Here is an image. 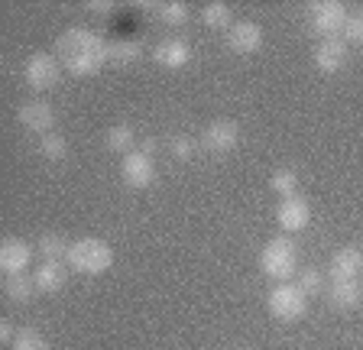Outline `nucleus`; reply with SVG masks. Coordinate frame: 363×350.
Returning a JSON list of instances; mask_svg holds the SVG:
<instances>
[{
    "label": "nucleus",
    "instance_id": "obj_1",
    "mask_svg": "<svg viewBox=\"0 0 363 350\" xmlns=\"http://www.w3.org/2000/svg\"><path fill=\"white\" fill-rule=\"evenodd\" d=\"M107 39H101L94 30H65L59 39H55V59L65 65L72 75L88 78L98 75L101 69L107 65Z\"/></svg>",
    "mask_w": 363,
    "mask_h": 350
},
{
    "label": "nucleus",
    "instance_id": "obj_2",
    "mask_svg": "<svg viewBox=\"0 0 363 350\" xmlns=\"http://www.w3.org/2000/svg\"><path fill=\"white\" fill-rule=\"evenodd\" d=\"M72 273H84V276H101L113 266V247L101 237H82L68 247L65 256Z\"/></svg>",
    "mask_w": 363,
    "mask_h": 350
},
{
    "label": "nucleus",
    "instance_id": "obj_3",
    "mask_svg": "<svg viewBox=\"0 0 363 350\" xmlns=\"http://www.w3.org/2000/svg\"><path fill=\"white\" fill-rule=\"evenodd\" d=\"M259 269L276 282H292L295 269H298V250L289 237H272L259 253Z\"/></svg>",
    "mask_w": 363,
    "mask_h": 350
},
{
    "label": "nucleus",
    "instance_id": "obj_4",
    "mask_svg": "<svg viewBox=\"0 0 363 350\" xmlns=\"http://www.w3.org/2000/svg\"><path fill=\"white\" fill-rule=\"evenodd\" d=\"M266 305H269V315L279 321H298L305 318V312H308V295H305L295 282H279L276 289L269 292V298H266Z\"/></svg>",
    "mask_w": 363,
    "mask_h": 350
},
{
    "label": "nucleus",
    "instance_id": "obj_5",
    "mask_svg": "<svg viewBox=\"0 0 363 350\" xmlns=\"http://www.w3.org/2000/svg\"><path fill=\"white\" fill-rule=\"evenodd\" d=\"M308 23L318 36L334 39L344 33V23H347V7L340 0H318V4H308Z\"/></svg>",
    "mask_w": 363,
    "mask_h": 350
},
{
    "label": "nucleus",
    "instance_id": "obj_6",
    "mask_svg": "<svg viewBox=\"0 0 363 350\" xmlns=\"http://www.w3.org/2000/svg\"><path fill=\"white\" fill-rule=\"evenodd\" d=\"M23 78H26V84H30L33 91H49V88H55L62 78V62L49 52H36V55H30V62H26Z\"/></svg>",
    "mask_w": 363,
    "mask_h": 350
},
{
    "label": "nucleus",
    "instance_id": "obj_7",
    "mask_svg": "<svg viewBox=\"0 0 363 350\" xmlns=\"http://www.w3.org/2000/svg\"><path fill=\"white\" fill-rule=\"evenodd\" d=\"M121 179L127 188H150L152 179H156V166H152V156H146V152L133 149L123 156L121 162Z\"/></svg>",
    "mask_w": 363,
    "mask_h": 350
},
{
    "label": "nucleus",
    "instance_id": "obj_8",
    "mask_svg": "<svg viewBox=\"0 0 363 350\" xmlns=\"http://www.w3.org/2000/svg\"><path fill=\"white\" fill-rule=\"evenodd\" d=\"M33 250H36V247H30L26 240H20V237H4V244H0V269L7 276L26 273L33 263Z\"/></svg>",
    "mask_w": 363,
    "mask_h": 350
},
{
    "label": "nucleus",
    "instance_id": "obj_9",
    "mask_svg": "<svg viewBox=\"0 0 363 350\" xmlns=\"http://www.w3.org/2000/svg\"><path fill=\"white\" fill-rule=\"evenodd\" d=\"M16 120L30 130V133H43L45 137L55 127V111L49 101H23L20 111H16Z\"/></svg>",
    "mask_w": 363,
    "mask_h": 350
},
{
    "label": "nucleus",
    "instance_id": "obj_10",
    "mask_svg": "<svg viewBox=\"0 0 363 350\" xmlns=\"http://www.w3.org/2000/svg\"><path fill=\"white\" fill-rule=\"evenodd\" d=\"M276 221H279V227L286 230V234H298V230H305L311 221V205L305 198H298V195L282 198L279 208H276Z\"/></svg>",
    "mask_w": 363,
    "mask_h": 350
},
{
    "label": "nucleus",
    "instance_id": "obj_11",
    "mask_svg": "<svg viewBox=\"0 0 363 350\" xmlns=\"http://www.w3.org/2000/svg\"><path fill=\"white\" fill-rule=\"evenodd\" d=\"M240 143V127L234 120H214L204 127L201 133V146L211 152H230Z\"/></svg>",
    "mask_w": 363,
    "mask_h": 350
},
{
    "label": "nucleus",
    "instance_id": "obj_12",
    "mask_svg": "<svg viewBox=\"0 0 363 350\" xmlns=\"http://www.w3.org/2000/svg\"><path fill=\"white\" fill-rule=\"evenodd\" d=\"M259 46H263V30H259V23H253V20H240V23H234L227 30V49H230V52L253 55Z\"/></svg>",
    "mask_w": 363,
    "mask_h": 350
},
{
    "label": "nucleus",
    "instance_id": "obj_13",
    "mask_svg": "<svg viewBox=\"0 0 363 350\" xmlns=\"http://www.w3.org/2000/svg\"><path fill=\"white\" fill-rule=\"evenodd\" d=\"M344 65H347V43H344V36L321 39L315 49V69L325 72V75H334Z\"/></svg>",
    "mask_w": 363,
    "mask_h": 350
},
{
    "label": "nucleus",
    "instance_id": "obj_14",
    "mask_svg": "<svg viewBox=\"0 0 363 350\" xmlns=\"http://www.w3.org/2000/svg\"><path fill=\"white\" fill-rule=\"evenodd\" d=\"M33 282H36V292H59L68 282V263L65 259H43L33 273Z\"/></svg>",
    "mask_w": 363,
    "mask_h": 350
},
{
    "label": "nucleus",
    "instance_id": "obj_15",
    "mask_svg": "<svg viewBox=\"0 0 363 350\" xmlns=\"http://www.w3.org/2000/svg\"><path fill=\"white\" fill-rule=\"evenodd\" d=\"M152 59H156V65H162V69H185L191 62V46L185 43V39H166V43H159L156 52H152Z\"/></svg>",
    "mask_w": 363,
    "mask_h": 350
},
{
    "label": "nucleus",
    "instance_id": "obj_16",
    "mask_svg": "<svg viewBox=\"0 0 363 350\" xmlns=\"http://www.w3.org/2000/svg\"><path fill=\"white\" fill-rule=\"evenodd\" d=\"M328 273H331L334 279H360L363 250H357V247H340L331 256V269H328Z\"/></svg>",
    "mask_w": 363,
    "mask_h": 350
},
{
    "label": "nucleus",
    "instance_id": "obj_17",
    "mask_svg": "<svg viewBox=\"0 0 363 350\" xmlns=\"http://www.w3.org/2000/svg\"><path fill=\"white\" fill-rule=\"evenodd\" d=\"M328 298H331L334 308H357L363 302V282L360 279H334L331 289H328Z\"/></svg>",
    "mask_w": 363,
    "mask_h": 350
},
{
    "label": "nucleus",
    "instance_id": "obj_18",
    "mask_svg": "<svg viewBox=\"0 0 363 350\" xmlns=\"http://www.w3.org/2000/svg\"><path fill=\"white\" fill-rule=\"evenodd\" d=\"M140 55H143V46L136 39H117V43L107 46V62L111 65H133Z\"/></svg>",
    "mask_w": 363,
    "mask_h": 350
},
{
    "label": "nucleus",
    "instance_id": "obj_19",
    "mask_svg": "<svg viewBox=\"0 0 363 350\" xmlns=\"http://www.w3.org/2000/svg\"><path fill=\"white\" fill-rule=\"evenodd\" d=\"M4 292H7L10 302L23 305V302H30V298L36 295V282H33V276H26V273L7 276V282H4Z\"/></svg>",
    "mask_w": 363,
    "mask_h": 350
},
{
    "label": "nucleus",
    "instance_id": "obj_20",
    "mask_svg": "<svg viewBox=\"0 0 363 350\" xmlns=\"http://www.w3.org/2000/svg\"><path fill=\"white\" fill-rule=\"evenodd\" d=\"M104 143H107V149L111 152H133V143H136V133H133V127L130 123H113L111 130H107V137H104Z\"/></svg>",
    "mask_w": 363,
    "mask_h": 350
},
{
    "label": "nucleus",
    "instance_id": "obj_21",
    "mask_svg": "<svg viewBox=\"0 0 363 350\" xmlns=\"http://www.w3.org/2000/svg\"><path fill=\"white\" fill-rule=\"evenodd\" d=\"M201 20L208 30H230L234 26V13H230V7L227 4H208V7L201 10Z\"/></svg>",
    "mask_w": 363,
    "mask_h": 350
},
{
    "label": "nucleus",
    "instance_id": "obj_22",
    "mask_svg": "<svg viewBox=\"0 0 363 350\" xmlns=\"http://www.w3.org/2000/svg\"><path fill=\"white\" fill-rule=\"evenodd\" d=\"M68 240L62 234H43L39 237V244H36V250L43 253V259H65L68 256Z\"/></svg>",
    "mask_w": 363,
    "mask_h": 350
},
{
    "label": "nucleus",
    "instance_id": "obj_23",
    "mask_svg": "<svg viewBox=\"0 0 363 350\" xmlns=\"http://www.w3.org/2000/svg\"><path fill=\"white\" fill-rule=\"evenodd\" d=\"M269 188L276 191V195H282V198H292L295 191H298V175H295V169H276L269 179Z\"/></svg>",
    "mask_w": 363,
    "mask_h": 350
},
{
    "label": "nucleus",
    "instance_id": "obj_24",
    "mask_svg": "<svg viewBox=\"0 0 363 350\" xmlns=\"http://www.w3.org/2000/svg\"><path fill=\"white\" fill-rule=\"evenodd\" d=\"M39 152H43L49 162H62L68 156V140L62 133H45L43 143H39Z\"/></svg>",
    "mask_w": 363,
    "mask_h": 350
},
{
    "label": "nucleus",
    "instance_id": "obj_25",
    "mask_svg": "<svg viewBox=\"0 0 363 350\" xmlns=\"http://www.w3.org/2000/svg\"><path fill=\"white\" fill-rule=\"evenodd\" d=\"M159 20L166 26H185L189 23V7L185 4H179V0H169V4H159Z\"/></svg>",
    "mask_w": 363,
    "mask_h": 350
},
{
    "label": "nucleus",
    "instance_id": "obj_26",
    "mask_svg": "<svg viewBox=\"0 0 363 350\" xmlns=\"http://www.w3.org/2000/svg\"><path fill=\"white\" fill-rule=\"evenodd\" d=\"M13 350H49V344H45V337L39 334V331H33V327H26V331H20L16 334V341L10 344Z\"/></svg>",
    "mask_w": 363,
    "mask_h": 350
},
{
    "label": "nucleus",
    "instance_id": "obj_27",
    "mask_svg": "<svg viewBox=\"0 0 363 350\" xmlns=\"http://www.w3.org/2000/svg\"><path fill=\"white\" fill-rule=\"evenodd\" d=\"M295 286H298L305 295H318V292L325 289V279H321L318 269H305V273H298V282H295Z\"/></svg>",
    "mask_w": 363,
    "mask_h": 350
},
{
    "label": "nucleus",
    "instance_id": "obj_28",
    "mask_svg": "<svg viewBox=\"0 0 363 350\" xmlns=\"http://www.w3.org/2000/svg\"><path fill=\"white\" fill-rule=\"evenodd\" d=\"M169 152H172L179 162L191 159V156H195V140H191V137H182V133H179V137L169 140Z\"/></svg>",
    "mask_w": 363,
    "mask_h": 350
},
{
    "label": "nucleus",
    "instance_id": "obj_29",
    "mask_svg": "<svg viewBox=\"0 0 363 350\" xmlns=\"http://www.w3.org/2000/svg\"><path fill=\"white\" fill-rule=\"evenodd\" d=\"M344 43H363V20L360 16H347V23H344Z\"/></svg>",
    "mask_w": 363,
    "mask_h": 350
},
{
    "label": "nucleus",
    "instance_id": "obj_30",
    "mask_svg": "<svg viewBox=\"0 0 363 350\" xmlns=\"http://www.w3.org/2000/svg\"><path fill=\"white\" fill-rule=\"evenodd\" d=\"M84 7H88V10H94V13H111V10H113V4H111V0H88Z\"/></svg>",
    "mask_w": 363,
    "mask_h": 350
},
{
    "label": "nucleus",
    "instance_id": "obj_31",
    "mask_svg": "<svg viewBox=\"0 0 363 350\" xmlns=\"http://www.w3.org/2000/svg\"><path fill=\"white\" fill-rule=\"evenodd\" d=\"M0 341H4V344H13V341H16V334H13V324H10L7 318L0 321Z\"/></svg>",
    "mask_w": 363,
    "mask_h": 350
},
{
    "label": "nucleus",
    "instance_id": "obj_32",
    "mask_svg": "<svg viewBox=\"0 0 363 350\" xmlns=\"http://www.w3.org/2000/svg\"><path fill=\"white\" fill-rule=\"evenodd\" d=\"M159 149V143L156 140H143V143H140V152H146V156H152V152Z\"/></svg>",
    "mask_w": 363,
    "mask_h": 350
},
{
    "label": "nucleus",
    "instance_id": "obj_33",
    "mask_svg": "<svg viewBox=\"0 0 363 350\" xmlns=\"http://www.w3.org/2000/svg\"><path fill=\"white\" fill-rule=\"evenodd\" d=\"M360 20H363V16H360Z\"/></svg>",
    "mask_w": 363,
    "mask_h": 350
}]
</instances>
